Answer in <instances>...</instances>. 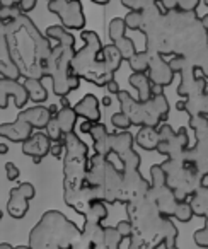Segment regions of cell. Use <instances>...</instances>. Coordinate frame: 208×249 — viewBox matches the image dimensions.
Instances as JSON below:
<instances>
[{
	"instance_id": "obj_1",
	"label": "cell",
	"mask_w": 208,
	"mask_h": 249,
	"mask_svg": "<svg viewBox=\"0 0 208 249\" xmlns=\"http://www.w3.org/2000/svg\"><path fill=\"white\" fill-rule=\"evenodd\" d=\"M89 171V147L79 135H65L63 154V200L77 213L86 215L92 201H96L94 186L86 184Z\"/></svg>"
},
{
	"instance_id": "obj_2",
	"label": "cell",
	"mask_w": 208,
	"mask_h": 249,
	"mask_svg": "<svg viewBox=\"0 0 208 249\" xmlns=\"http://www.w3.org/2000/svg\"><path fill=\"white\" fill-rule=\"evenodd\" d=\"M46 36L56 41L48 65V77L52 79L53 92L58 97H67L72 90L79 89L82 80L72 70V60L77 53L75 38L63 26H50L46 29Z\"/></svg>"
},
{
	"instance_id": "obj_3",
	"label": "cell",
	"mask_w": 208,
	"mask_h": 249,
	"mask_svg": "<svg viewBox=\"0 0 208 249\" xmlns=\"http://www.w3.org/2000/svg\"><path fill=\"white\" fill-rule=\"evenodd\" d=\"M82 231L63 213L56 210L46 212L29 235L31 249H72Z\"/></svg>"
},
{
	"instance_id": "obj_4",
	"label": "cell",
	"mask_w": 208,
	"mask_h": 249,
	"mask_svg": "<svg viewBox=\"0 0 208 249\" xmlns=\"http://www.w3.org/2000/svg\"><path fill=\"white\" fill-rule=\"evenodd\" d=\"M80 38L84 39V46L77 50L72 60L73 73L87 82L96 84L97 87H106L111 80H115V73L99 60L103 50L101 38L94 31H82Z\"/></svg>"
},
{
	"instance_id": "obj_5",
	"label": "cell",
	"mask_w": 208,
	"mask_h": 249,
	"mask_svg": "<svg viewBox=\"0 0 208 249\" xmlns=\"http://www.w3.org/2000/svg\"><path fill=\"white\" fill-rule=\"evenodd\" d=\"M89 135L92 137L96 154L108 157V159L111 154H116L123 164V171H135L140 167V156L133 149L135 137L128 130L126 132L109 133L106 124L99 121V123H94Z\"/></svg>"
},
{
	"instance_id": "obj_6",
	"label": "cell",
	"mask_w": 208,
	"mask_h": 249,
	"mask_svg": "<svg viewBox=\"0 0 208 249\" xmlns=\"http://www.w3.org/2000/svg\"><path fill=\"white\" fill-rule=\"evenodd\" d=\"M118 97L120 107H121V113H125L130 118L132 124L135 126H154V128H159L160 123L167 120V114H169V101L164 94L159 96H154L147 103H140L139 99L132 96L126 90H120L116 94Z\"/></svg>"
},
{
	"instance_id": "obj_7",
	"label": "cell",
	"mask_w": 208,
	"mask_h": 249,
	"mask_svg": "<svg viewBox=\"0 0 208 249\" xmlns=\"http://www.w3.org/2000/svg\"><path fill=\"white\" fill-rule=\"evenodd\" d=\"M160 166L166 173L167 184L174 191L177 201H188L205 184V178L198 173L193 164L184 159L183 154L174 159H167Z\"/></svg>"
},
{
	"instance_id": "obj_8",
	"label": "cell",
	"mask_w": 208,
	"mask_h": 249,
	"mask_svg": "<svg viewBox=\"0 0 208 249\" xmlns=\"http://www.w3.org/2000/svg\"><path fill=\"white\" fill-rule=\"evenodd\" d=\"M48 106L36 104L28 109H22L17 114L14 123H2L0 124V137L11 140V142L24 143L33 135V130H46L50 120H52Z\"/></svg>"
},
{
	"instance_id": "obj_9",
	"label": "cell",
	"mask_w": 208,
	"mask_h": 249,
	"mask_svg": "<svg viewBox=\"0 0 208 249\" xmlns=\"http://www.w3.org/2000/svg\"><path fill=\"white\" fill-rule=\"evenodd\" d=\"M169 65L174 72L181 75V82L177 86V96L190 99V97L201 96L208 89V77L188 56H173L169 60Z\"/></svg>"
},
{
	"instance_id": "obj_10",
	"label": "cell",
	"mask_w": 208,
	"mask_h": 249,
	"mask_svg": "<svg viewBox=\"0 0 208 249\" xmlns=\"http://www.w3.org/2000/svg\"><path fill=\"white\" fill-rule=\"evenodd\" d=\"M190 126L196 137V143L188 147L183 152V157L196 167L203 178L208 176V116L190 118Z\"/></svg>"
},
{
	"instance_id": "obj_11",
	"label": "cell",
	"mask_w": 208,
	"mask_h": 249,
	"mask_svg": "<svg viewBox=\"0 0 208 249\" xmlns=\"http://www.w3.org/2000/svg\"><path fill=\"white\" fill-rule=\"evenodd\" d=\"M147 196L157 205V208L164 217H174V212H176L179 201L167 184L166 173H164L160 164H154L150 167V190Z\"/></svg>"
},
{
	"instance_id": "obj_12",
	"label": "cell",
	"mask_w": 208,
	"mask_h": 249,
	"mask_svg": "<svg viewBox=\"0 0 208 249\" xmlns=\"http://www.w3.org/2000/svg\"><path fill=\"white\" fill-rule=\"evenodd\" d=\"M159 137L160 140H159V147H157V152L166 156L167 159L179 157L190 147V137H188L186 126H181L176 132V130H173V126L164 123L159 126Z\"/></svg>"
},
{
	"instance_id": "obj_13",
	"label": "cell",
	"mask_w": 208,
	"mask_h": 249,
	"mask_svg": "<svg viewBox=\"0 0 208 249\" xmlns=\"http://www.w3.org/2000/svg\"><path fill=\"white\" fill-rule=\"evenodd\" d=\"M48 11L58 16L65 29H84L86 26L84 7L79 0H52L48 2Z\"/></svg>"
},
{
	"instance_id": "obj_14",
	"label": "cell",
	"mask_w": 208,
	"mask_h": 249,
	"mask_svg": "<svg viewBox=\"0 0 208 249\" xmlns=\"http://www.w3.org/2000/svg\"><path fill=\"white\" fill-rule=\"evenodd\" d=\"M77 113L72 106L70 107H60L58 114L53 116L50 120L48 126H46L45 132L48 133V137L52 140H63L65 135L69 133H73V128H75L77 123Z\"/></svg>"
},
{
	"instance_id": "obj_15",
	"label": "cell",
	"mask_w": 208,
	"mask_h": 249,
	"mask_svg": "<svg viewBox=\"0 0 208 249\" xmlns=\"http://www.w3.org/2000/svg\"><path fill=\"white\" fill-rule=\"evenodd\" d=\"M35 186L31 183H21L12 188L7 201V212L12 218H22L29 210V200L35 198Z\"/></svg>"
},
{
	"instance_id": "obj_16",
	"label": "cell",
	"mask_w": 208,
	"mask_h": 249,
	"mask_svg": "<svg viewBox=\"0 0 208 249\" xmlns=\"http://www.w3.org/2000/svg\"><path fill=\"white\" fill-rule=\"evenodd\" d=\"M11 97L14 99L17 107H24L26 104H28L29 92L24 84H21L19 80L0 79V109H5V107H7Z\"/></svg>"
},
{
	"instance_id": "obj_17",
	"label": "cell",
	"mask_w": 208,
	"mask_h": 249,
	"mask_svg": "<svg viewBox=\"0 0 208 249\" xmlns=\"http://www.w3.org/2000/svg\"><path fill=\"white\" fill-rule=\"evenodd\" d=\"M52 142L53 140L48 137V133L39 130L33 133L24 143H22V154L33 157L35 164H39L41 159H45L48 154H52Z\"/></svg>"
},
{
	"instance_id": "obj_18",
	"label": "cell",
	"mask_w": 208,
	"mask_h": 249,
	"mask_svg": "<svg viewBox=\"0 0 208 249\" xmlns=\"http://www.w3.org/2000/svg\"><path fill=\"white\" fill-rule=\"evenodd\" d=\"M174 77H176V72L171 69L169 62H166L162 55H150L149 79L154 86L166 87L169 84H173Z\"/></svg>"
},
{
	"instance_id": "obj_19",
	"label": "cell",
	"mask_w": 208,
	"mask_h": 249,
	"mask_svg": "<svg viewBox=\"0 0 208 249\" xmlns=\"http://www.w3.org/2000/svg\"><path fill=\"white\" fill-rule=\"evenodd\" d=\"M77 116L82 120H89L92 123H99L101 121V107H99V99L94 94H86L79 103L73 106Z\"/></svg>"
},
{
	"instance_id": "obj_20",
	"label": "cell",
	"mask_w": 208,
	"mask_h": 249,
	"mask_svg": "<svg viewBox=\"0 0 208 249\" xmlns=\"http://www.w3.org/2000/svg\"><path fill=\"white\" fill-rule=\"evenodd\" d=\"M176 107L179 111L188 113V116H208V89L205 90L201 96L198 97H190V99H184L181 103L176 104Z\"/></svg>"
},
{
	"instance_id": "obj_21",
	"label": "cell",
	"mask_w": 208,
	"mask_h": 249,
	"mask_svg": "<svg viewBox=\"0 0 208 249\" xmlns=\"http://www.w3.org/2000/svg\"><path fill=\"white\" fill-rule=\"evenodd\" d=\"M130 84H132L133 87H135L137 90V99L140 101V103H147V101L152 99V86L154 84L150 82L149 75L147 73H137L133 72L132 75H130Z\"/></svg>"
},
{
	"instance_id": "obj_22",
	"label": "cell",
	"mask_w": 208,
	"mask_h": 249,
	"mask_svg": "<svg viewBox=\"0 0 208 249\" xmlns=\"http://www.w3.org/2000/svg\"><path fill=\"white\" fill-rule=\"evenodd\" d=\"M159 128H154V126H142V128L137 132L135 142L140 149L143 150H157L159 147Z\"/></svg>"
},
{
	"instance_id": "obj_23",
	"label": "cell",
	"mask_w": 208,
	"mask_h": 249,
	"mask_svg": "<svg viewBox=\"0 0 208 249\" xmlns=\"http://www.w3.org/2000/svg\"><path fill=\"white\" fill-rule=\"evenodd\" d=\"M99 60L106 63V67H108V69L115 73L116 70L121 67L123 56H121V53H120V50L115 46V43H111V45L103 46V50H101V55H99Z\"/></svg>"
},
{
	"instance_id": "obj_24",
	"label": "cell",
	"mask_w": 208,
	"mask_h": 249,
	"mask_svg": "<svg viewBox=\"0 0 208 249\" xmlns=\"http://www.w3.org/2000/svg\"><path fill=\"white\" fill-rule=\"evenodd\" d=\"M24 86L29 92V99L36 104H43L48 99V92H46V87L43 84L41 79H26Z\"/></svg>"
},
{
	"instance_id": "obj_25",
	"label": "cell",
	"mask_w": 208,
	"mask_h": 249,
	"mask_svg": "<svg viewBox=\"0 0 208 249\" xmlns=\"http://www.w3.org/2000/svg\"><path fill=\"white\" fill-rule=\"evenodd\" d=\"M106 217H108V208H106L104 201H99V200L92 201V205L89 207L87 213L84 215L86 224H101Z\"/></svg>"
},
{
	"instance_id": "obj_26",
	"label": "cell",
	"mask_w": 208,
	"mask_h": 249,
	"mask_svg": "<svg viewBox=\"0 0 208 249\" xmlns=\"http://www.w3.org/2000/svg\"><path fill=\"white\" fill-rule=\"evenodd\" d=\"M160 239L164 241L166 248H171V246H176V237H177V229L173 222L169 220V217L162 218V224H160V232H159Z\"/></svg>"
},
{
	"instance_id": "obj_27",
	"label": "cell",
	"mask_w": 208,
	"mask_h": 249,
	"mask_svg": "<svg viewBox=\"0 0 208 249\" xmlns=\"http://www.w3.org/2000/svg\"><path fill=\"white\" fill-rule=\"evenodd\" d=\"M121 5L130 9V11H140V12L160 9L157 0H121Z\"/></svg>"
},
{
	"instance_id": "obj_28",
	"label": "cell",
	"mask_w": 208,
	"mask_h": 249,
	"mask_svg": "<svg viewBox=\"0 0 208 249\" xmlns=\"http://www.w3.org/2000/svg\"><path fill=\"white\" fill-rule=\"evenodd\" d=\"M149 62H150V53L143 50V52H137V55L132 60H128V65L133 72L145 73L149 72Z\"/></svg>"
},
{
	"instance_id": "obj_29",
	"label": "cell",
	"mask_w": 208,
	"mask_h": 249,
	"mask_svg": "<svg viewBox=\"0 0 208 249\" xmlns=\"http://www.w3.org/2000/svg\"><path fill=\"white\" fill-rule=\"evenodd\" d=\"M126 22L123 18H115L109 21V26H108V36L113 43H116L118 39L125 38V31H126Z\"/></svg>"
},
{
	"instance_id": "obj_30",
	"label": "cell",
	"mask_w": 208,
	"mask_h": 249,
	"mask_svg": "<svg viewBox=\"0 0 208 249\" xmlns=\"http://www.w3.org/2000/svg\"><path fill=\"white\" fill-rule=\"evenodd\" d=\"M115 46L120 50V53H121V56H123V60H132L133 56L137 55V48H135V43H133V39H130V38H121V39H118V41L115 43Z\"/></svg>"
},
{
	"instance_id": "obj_31",
	"label": "cell",
	"mask_w": 208,
	"mask_h": 249,
	"mask_svg": "<svg viewBox=\"0 0 208 249\" xmlns=\"http://www.w3.org/2000/svg\"><path fill=\"white\" fill-rule=\"evenodd\" d=\"M188 58H190L196 67H200V69L205 72V75L208 77V43L201 46L198 52H194L193 55L188 56Z\"/></svg>"
},
{
	"instance_id": "obj_32",
	"label": "cell",
	"mask_w": 208,
	"mask_h": 249,
	"mask_svg": "<svg viewBox=\"0 0 208 249\" xmlns=\"http://www.w3.org/2000/svg\"><path fill=\"white\" fill-rule=\"evenodd\" d=\"M0 75L2 79H11V80H17L19 77H22L21 70L14 65L12 62H5V60H0Z\"/></svg>"
},
{
	"instance_id": "obj_33",
	"label": "cell",
	"mask_w": 208,
	"mask_h": 249,
	"mask_svg": "<svg viewBox=\"0 0 208 249\" xmlns=\"http://www.w3.org/2000/svg\"><path fill=\"white\" fill-rule=\"evenodd\" d=\"M123 19H125L126 28H128V29H133V31H142V28H143V14L140 11H130Z\"/></svg>"
},
{
	"instance_id": "obj_34",
	"label": "cell",
	"mask_w": 208,
	"mask_h": 249,
	"mask_svg": "<svg viewBox=\"0 0 208 249\" xmlns=\"http://www.w3.org/2000/svg\"><path fill=\"white\" fill-rule=\"evenodd\" d=\"M174 217L179 222H190L194 217V212L191 208L190 201H179L176 207V212H174Z\"/></svg>"
},
{
	"instance_id": "obj_35",
	"label": "cell",
	"mask_w": 208,
	"mask_h": 249,
	"mask_svg": "<svg viewBox=\"0 0 208 249\" xmlns=\"http://www.w3.org/2000/svg\"><path fill=\"white\" fill-rule=\"evenodd\" d=\"M111 124L115 126V128H118V130H121V132H126V130L132 126V121H130V118L126 116L125 113H115L111 116Z\"/></svg>"
},
{
	"instance_id": "obj_36",
	"label": "cell",
	"mask_w": 208,
	"mask_h": 249,
	"mask_svg": "<svg viewBox=\"0 0 208 249\" xmlns=\"http://www.w3.org/2000/svg\"><path fill=\"white\" fill-rule=\"evenodd\" d=\"M21 12L22 11L19 9V5H16V7H4V5H0V22L12 21V19L17 18Z\"/></svg>"
},
{
	"instance_id": "obj_37",
	"label": "cell",
	"mask_w": 208,
	"mask_h": 249,
	"mask_svg": "<svg viewBox=\"0 0 208 249\" xmlns=\"http://www.w3.org/2000/svg\"><path fill=\"white\" fill-rule=\"evenodd\" d=\"M116 229H118L120 235H121L123 239H130L133 234H135V227H133V224H132L130 220H121V222H118Z\"/></svg>"
},
{
	"instance_id": "obj_38",
	"label": "cell",
	"mask_w": 208,
	"mask_h": 249,
	"mask_svg": "<svg viewBox=\"0 0 208 249\" xmlns=\"http://www.w3.org/2000/svg\"><path fill=\"white\" fill-rule=\"evenodd\" d=\"M205 220H207L205 227L194 232V242H196L200 248H207L208 249V218H205Z\"/></svg>"
},
{
	"instance_id": "obj_39",
	"label": "cell",
	"mask_w": 208,
	"mask_h": 249,
	"mask_svg": "<svg viewBox=\"0 0 208 249\" xmlns=\"http://www.w3.org/2000/svg\"><path fill=\"white\" fill-rule=\"evenodd\" d=\"M201 0H177V11L181 12H194Z\"/></svg>"
},
{
	"instance_id": "obj_40",
	"label": "cell",
	"mask_w": 208,
	"mask_h": 249,
	"mask_svg": "<svg viewBox=\"0 0 208 249\" xmlns=\"http://www.w3.org/2000/svg\"><path fill=\"white\" fill-rule=\"evenodd\" d=\"M65 154V139L63 140H53L52 142V156L55 159H63Z\"/></svg>"
},
{
	"instance_id": "obj_41",
	"label": "cell",
	"mask_w": 208,
	"mask_h": 249,
	"mask_svg": "<svg viewBox=\"0 0 208 249\" xmlns=\"http://www.w3.org/2000/svg\"><path fill=\"white\" fill-rule=\"evenodd\" d=\"M5 174H7V179L9 181H16V179H19V176H21V173H19L17 166H16L14 162H7V164H5Z\"/></svg>"
},
{
	"instance_id": "obj_42",
	"label": "cell",
	"mask_w": 208,
	"mask_h": 249,
	"mask_svg": "<svg viewBox=\"0 0 208 249\" xmlns=\"http://www.w3.org/2000/svg\"><path fill=\"white\" fill-rule=\"evenodd\" d=\"M159 4L164 12L177 11V0H159Z\"/></svg>"
},
{
	"instance_id": "obj_43",
	"label": "cell",
	"mask_w": 208,
	"mask_h": 249,
	"mask_svg": "<svg viewBox=\"0 0 208 249\" xmlns=\"http://www.w3.org/2000/svg\"><path fill=\"white\" fill-rule=\"evenodd\" d=\"M36 4H38V0H21V4H19V9H21L24 14H28V12H31L33 9L36 7Z\"/></svg>"
},
{
	"instance_id": "obj_44",
	"label": "cell",
	"mask_w": 208,
	"mask_h": 249,
	"mask_svg": "<svg viewBox=\"0 0 208 249\" xmlns=\"http://www.w3.org/2000/svg\"><path fill=\"white\" fill-rule=\"evenodd\" d=\"M94 123L89 120H82V123H80V133H90V130H92Z\"/></svg>"
},
{
	"instance_id": "obj_45",
	"label": "cell",
	"mask_w": 208,
	"mask_h": 249,
	"mask_svg": "<svg viewBox=\"0 0 208 249\" xmlns=\"http://www.w3.org/2000/svg\"><path fill=\"white\" fill-rule=\"evenodd\" d=\"M106 90H108L109 94H118L121 89H120V86H118V82H116V80H111V82L106 86Z\"/></svg>"
},
{
	"instance_id": "obj_46",
	"label": "cell",
	"mask_w": 208,
	"mask_h": 249,
	"mask_svg": "<svg viewBox=\"0 0 208 249\" xmlns=\"http://www.w3.org/2000/svg\"><path fill=\"white\" fill-rule=\"evenodd\" d=\"M0 4L4 7H16V5L21 4V0H0Z\"/></svg>"
},
{
	"instance_id": "obj_47",
	"label": "cell",
	"mask_w": 208,
	"mask_h": 249,
	"mask_svg": "<svg viewBox=\"0 0 208 249\" xmlns=\"http://www.w3.org/2000/svg\"><path fill=\"white\" fill-rule=\"evenodd\" d=\"M60 107H70L69 97H60Z\"/></svg>"
},
{
	"instance_id": "obj_48",
	"label": "cell",
	"mask_w": 208,
	"mask_h": 249,
	"mask_svg": "<svg viewBox=\"0 0 208 249\" xmlns=\"http://www.w3.org/2000/svg\"><path fill=\"white\" fill-rule=\"evenodd\" d=\"M48 107H50V113H52V116H56V114H58L60 107L56 106V104H52V106H48Z\"/></svg>"
},
{
	"instance_id": "obj_49",
	"label": "cell",
	"mask_w": 208,
	"mask_h": 249,
	"mask_svg": "<svg viewBox=\"0 0 208 249\" xmlns=\"http://www.w3.org/2000/svg\"><path fill=\"white\" fill-rule=\"evenodd\" d=\"M201 26H203V29L208 33V14L205 16V18H201Z\"/></svg>"
},
{
	"instance_id": "obj_50",
	"label": "cell",
	"mask_w": 208,
	"mask_h": 249,
	"mask_svg": "<svg viewBox=\"0 0 208 249\" xmlns=\"http://www.w3.org/2000/svg\"><path fill=\"white\" fill-rule=\"evenodd\" d=\"M7 152H9L7 143H0V154H7Z\"/></svg>"
},
{
	"instance_id": "obj_51",
	"label": "cell",
	"mask_w": 208,
	"mask_h": 249,
	"mask_svg": "<svg viewBox=\"0 0 208 249\" xmlns=\"http://www.w3.org/2000/svg\"><path fill=\"white\" fill-rule=\"evenodd\" d=\"M103 104H104V106H111V97H109V96L104 97V99H103Z\"/></svg>"
},
{
	"instance_id": "obj_52",
	"label": "cell",
	"mask_w": 208,
	"mask_h": 249,
	"mask_svg": "<svg viewBox=\"0 0 208 249\" xmlns=\"http://www.w3.org/2000/svg\"><path fill=\"white\" fill-rule=\"evenodd\" d=\"M0 249H16V248H12V246L7 244V242H2V244H0Z\"/></svg>"
},
{
	"instance_id": "obj_53",
	"label": "cell",
	"mask_w": 208,
	"mask_h": 249,
	"mask_svg": "<svg viewBox=\"0 0 208 249\" xmlns=\"http://www.w3.org/2000/svg\"><path fill=\"white\" fill-rule=\"evenodd\" d=\"M16 249H31V246H19V248H16Z\"/></svg>"
},
{
	"instance_id": "obj_54",
	"label": "cell",
	"mask_w": 208,
	"mask_h": 249,
	"mask_svg": "<svg viewBox=\"0 0 208 249\" xmlns=\"http://www.w3.org/2000/svg\"><path fill=\"white\" fill-rule=\"evenodd\" d=\"M166 249H179L177 246H171V248H166Z\"/></svg>"
},
{
	"instance_id": "obj_55",
	"label": "cell",
	"mask_w": 208,
	"mask_h": 249,
	"mask_svg": "<svg viewBox=\"0 0 208 249\" xmlns=\"http://www.w3.org/2000/svg\"><path fill=\"white\" fill-rule=\"evenodd\" d=\"M205 5H207V7H208V0H205Z\"/></svg>"
},
{
	"instance_id": "obj_56",
	"label": "cell",
	"mask_w": 208,
	"mask_h": 249,
	"mask_svg": "<svg viewBox=\"0 0 208 249\" xmlns=\"http://www.w3.org/2000/svg\"><path fill=\"white\" fill-rule=\"evenodd\" d=\"M48 2H52V0H48Z\"/></svg>"
},
{
	"instance_id": "obj_57",
	"label": "cell",
	"mask_w": 208,
	"mask_h": 249,
	"mask_svg": "<svg viewBox=\"0 0 208 249\" xmlns=\"http://www.w3.org/2000/svg\"><path fill=\"white\" fill-rule=\"evenodd\" d=\"M157 2H159V0H157Z\"/></svg>"
},
{
	"instance_id": "obj_58",
	"label": "cell",
	"mask_w": 208,
	"mask_h": 249,
	"mask_svg": "<svg viewBox=\"0 0 208 249\" xmlns=\"http://www.w3.org/2000/svg\"><path fill=\"white\" fill-rule=\"evenodd\" d=\"M79 2H80V0H79Z\"/></svg>"
}]
</instances>
